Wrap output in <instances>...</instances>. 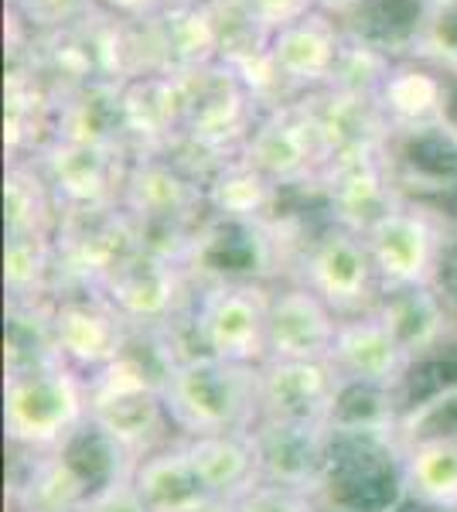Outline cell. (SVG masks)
I'll return each mask as SVG.
<instances>
[{
  "instance_id": "cell-18",
  "label": "cell",
  "mask_w": 457,
  "mask_h": 512,
  "mask_svg": "<svg viewBox=\"0 0 457 512\" xmlns=\"http://www.w3.org/2000/svg\"><path fill=\"white\" fill-rule=\"evenodd\" d=\"M226 512H321V499L290 485L256 482L236 502H229Z\"/></svg>"
},
{
  "instance_id": "cell-12",
  "label": "cell",
  "mask_w": 457,
  "mask_h": 512,
  "mask_svg": "<svg viewBox=\"0 0 457 512\" xmlns=\"http://www.w3.org/2000/svg\"><path fill=\"white\" fill-rule=\"evenodd\" d=\"M369 253L386 291L430 287L447 260V253H440V246L413 216L379 219L369 233Z\"/></svg>"
},
{
  "instance_id": "cell-7",
  "label": "cell",
  "mask_w": 457,
  "mask_h": 512,
  "mask_svg": "<svg viewBox=\"0 0 457 512\" xmlns=\"http://www.w3.org/2000/svg\"><path fill=\"white\" fill-rule=\"evenodd\" d=\"M413 362H417V355L406 349L400 335L376 311L359 318H345L338 325L331 366L338 369L345 386H362V390H379L396 396L403 390Z\"/></svg>"
},
{
  "instance_id": "cell-8",
  "label": "cell",
  "mask_w": 457,
  "mask_h": 512,
  "mask_svg": "<svg viewBox=\"0 0 457 512\" xmlns=\"http://www.w3.org/2000/svg\"><path fill=\"white\" fill-rule=\"evenodd\" d=\"M249 441L260 482L290 485L321 499L331 454V424H287L260 417V424L249 431Z\"/></svg>"
},
{
  "instance_id": "cell-23",
  "label": "cell",
  "mask_w": 457,
  "mask_h": 512,
  "mask_svg": "<svg viewBox=\"0 0 457 512\" xmlns=\"http://www.w3.org/2000/svg\"><path fill=\"white\" fill-rule=\"evenodd\" d=\"M447 117H451V123H457V86L451 89V99H447Z\"/></svg>"
},
{
  "instance_id": "cell-20",
  "label": "cell",
  "mask_w": 457,
  "mask_h": 512,
  "mask_svg": "<svg viewBox=\"0 0 457 512\" xmlns=\"http://www.w3.org/2000/svg\"><path fill=\"white\" fill-rule=\"evenodd\" d=\"M420 7L413 0H376L372 11L365 14V35L372 38H403L413 28Z\"/></svg>"
},
{
  "instance_id": "cell-4",
  "label": "cell",
  "mask_w": 457,
  "mask_h": 512,
  "mask_svg": "<svg viewBox=\"0 0 457 512\" xmlns=\"http://www.w3.org/2000/svg\"><path fill=\"white\" fill-rule=\"evenodd\" d=\"M270 291L253 280H215L185 308V328L195 352L263 366L267 362Z\"/></svg>"
},
{
  "instance_id": "cell-13",
  "label": "cell",
  "mask_w": 457,
  "mask_h": 512,
  "mask_svg": "<svg viewBox=\"0 0 457 512\" xmlns=\"http://www.w3.org/2000/svg\"><path fill=\"white\" fill-rule=\"evenodd\" d=\"M403 499L427 512H457V434L434 431L403 441Z\"/></svg>"
},
{
  "instance_id": "cell-19",
  "label": "cell",
  "mask_w": 457,
  "mask_h": 512,
  "mask_svg": "<svg viewBox=\"0 0 457 512\" xmlns=\"http://www.w3.org/2000/svg\"><path fill=\"white\" fill-rule=\"evenodd\" d=\"M406 164L417 175L437 181H457V147L440 134H420L406 144Z\"/></svg>"
},
{
  "instance_id": "cell-9",
  "label": "cell",
  "mask_w": 457,
  "mask_h": 512,
  "mask_svg": "<svg viewBox=\"0 0 457 512\" xmlns=\"http://www.w3.org/2000/svg\"><path fill=\"white\" fill-rule=\"evenodd\" d=\"M304 287H311L342 321L372 315L386 294L369 243H359L352 236L324 239L307 263Z\"/></svg>"
},
{
  "instance_id": "cell-6",
  "label": "cell",
  "mask_w": 457,
  "mask_h": 512,
  "mask_svg": "<svg viewBox=\"0 0 457 512\" xmlns=\"http://www.w3.org/2000/svg\"><path fill=\"white\" fill-rule=\"evenodd\" d=\"M345 379L331 359H267L260 366V417L287 424H335Z\"/></svg>"
},
{
  "instance_id": "cell-22",
  "label": "cell",
  "mask_w": 457,
  "mask_h": 512,
  "mask_svg": "<svg viewBox=\"0 0 457 512\" xmlns=\"http://www.w3.org/2000/svg\"><path fill=\"white\" fill-rule=\"evenodd\" d=\"M437 35H440V41H447V45H451L454 52H457V4L444 14V18H440Z\"/></svg>"
},
{
  "instance_id": "cell-11",
  "label": "cell",
  "mask_w": 457,
  "mask_h": 512,
  "mask_svg": "<svg viewBox=\"0 0 457 512\" xmlns=\"http://www.w3.org/2000/svg\"><path fill=\"white\" fill-rule=\"evenodd\" d=\"M130 482L147 512H226V506H219V499L205 489L181 437L140 458Z\"/></svg>"
},
{
  "instance_id": "cell-15",
  "label": "cell",
  "mask_w": 457,
  "mask_h": 512,
  "mask_svg": "<svg viewBox=\"0 0 457 512\" xmlns=\"http://www.w3.org/2000/svg\"><path fill=\"white\" fill-rule=\"evenodd\" d=\"M181 441H185L205 489L219 499V506L236 502L239 495L260 482V468H256L249 434H205V437H181Z\"/></svg>"
},
{
  "instance_id": "cell-1",
  "label": "cell",
  "mask_w": 457,
  "mask_h": 512,
  "mask_svg": "<svg viewBox=\"0 0 457 512\" xmlns=\"http://www.w3.org/2000/svg\"><path fill=\"white\" fill-rule=\"evenodd\" d=\"M178 437L249 434L260 424V366L188 352L161 386Z\"/></svg>"
},
{
  "instance_id": "cell-14",
  "label": "cell",
  "mask_w": 457,
  "mask_h": 512,
  "mask_svg": "<svg viewBox=\"0 0 457 512\" xmlns=\"http://www.w3.org/2000/svg\"><path fill=\"white\" fill-rule=\"evenodd\" d=\"M134 328H164L181 321L178 280L157 260H130L99 291Z\"/></svg>"
},
{
  "instance_id": "cell-10",
  "label": "cell",
  "mask_w": 457,
  "mask_h": 512,
  "mask_svg": "<svg viewBox=\"0 0 457 512\" xmlns=\"http://www.w3.org/2000/svg\"><path fill=\"white\" fill-rule=\"evenodd\" d=\"M342 318L311 287H290L270 297L267 359H331Z\"/></svg>"
},
{
  "instance_id": "cell-3",
  "label": "cell",
  "mask_w": 457,
  "mask_h": 512,
  "mask_svg": "<svg viewBox=\"0 0 457 512\" xmlns=\"http://www.w3.org/2000/svg\"><path fill=\"white\" fill-rule=\"evenodd\" d=\"M89 424L86 376L72 366H48L7 376L4 431L18 451H55Z\"/></svg>"
},
{
  "instance_id": "cell-21",
  "label": "cell",
  "mask_w": 457,
  "mask_h": 512,
  "mask_svg": "<svg viewBox=\"0 0 457 512\" xmlns=\"http://www.w3.org/2000/svg\"><path fill=\"white\" fill-rule=\"evenodd\" d=\"M79 512H147V509H144V502H140V495L127 472V475H116L113 482H106L103 489L89 495L86 506Z\"/></svg>"
},
{
  "instance_id": "cell-17",
  "label": "cell",
  "mask_w": 457,
  "mask_h": 512,
  "mask_svg": "<svg viewBox=\"0 0 457 512\" xmlns=\"http://www.w3.org/2000/svg\"><path fill=\"white\" fill-rule=\"evenodd\" d=\"M376 315L400 335V342L413 355L437 349L447 332L444 304L437 301L430 287H403V291H386L376 308Z\"/></svg>"
},
{
  "instance_id": "cell-16",
  "label": "cell",
  "mask_w": 457,
  "mask_h": 512,
  "mask_svg": "<svg viewBox=\"0 0 457 512\" xmlns=\"http://www.w3.org/2000/svg\"><path fill=\"white\" fill-rule=\"evenodd\" d=\"M7 376L62 366V352L52 328V301H11L4 338Z\"/></svg>"
},
{
  "instance_id": "cell-2",
  "label": "cell",
  "mask_w": 457,
  "mask_h": 512,
  "mask_svg": "<svg viewBox=\"0 0 457 512\" xmlns=\"http://www.w3.org/2000/svg\"><path fill=\"white\" fill-rule=\"evenodd\" d=\"M86 390L89 424L134 465L178 437L164 407L161 379L130 352L86 376Z\"/></svg>"
},
{
  "instance_id": "cell-5",
  "label": "cell",
  "mask_w": 457,
  "mask_h": 512,
  "mask_svg": "<svg viewBox=\"0 0 457 512\" xmlns=\"http://www.w3.org/2000/svg\"><path fill=\"white\" fill-rule=\"evenodd\" d=\"M52 328L65 366L82 376L113 366L134 335V325L103 294L89 291L52 301Z\"/></svg>"
}]
</instances>
